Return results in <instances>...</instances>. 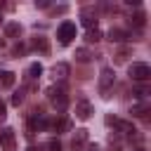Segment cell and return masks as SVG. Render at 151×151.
I'll return each instance as SVG.
<instances>
[{
    "instance_id": "6",
    "label": "cell",
    "mask_w": 151,
    "mask_h": 151,
    "mask_svg": "<svg viewBox=\"0 0 151 151\" xmlns=\"http://www.w3.org/2000/svg\"><path fill=\"white\" fill-rule=\"evenodd\" d=\"M0 146L5 151H14V130L12 127H2L0 130Z\"/></svg>"
},
{
    "instance_id": "26",
    "label": "cell",
    "mask_w": 151,
    "mask_h": 151,
    "mask_svg": "<svg viewBox=\"0 0 151 151\" xmlns=\"http://www.w3.org/2000/svg\"><path fill=\"white\" fill-rule=\"evenodd\" d=\"M87 151H99V149H97V146H90V149H87Z\"/></svg>"
},
{
    "instance_id": "25",
    "label": "cell",
    "mask_w": 151,
    "mask_h": 151,
    "mask_svg": "<svg viewBox=\"0 0 151 151\" xmlns=\"http://www.w3.org/2000/svg\"><path fill=\"white\" fill-rule=\"evenodd\" d=\"M26 151H40V149H35V146H28V149H26Z\"/></svg>"
},
{
    "instance_id": "15",
    "label": "cell",
    "mask_w": 151,
    "mask_h": 151,
    "mask_svg": "<svg viewBox=\"0 0 151 151\" xmlns=\"http://www.w3.org/2000/svg\"><path fill=\"white\" fill-rule=\"evenodd\" d=\"M54 132H66V130H71V120L68 118H59V120H54Z\"/></svg>"
},
{
    "instance_id": "5",
    "label": "cell",
    "mask_w": 151,
    "mask_h": 151,
    "mask_svg": "<svg viewBox=\"0 0 151 151\" xmlns=\"http://www.w3.org/2000/svg\"><path fill=\"white\" fill-rule=\"evenodd\" d=\"M85 146H87V130L80 127V130H76V134H73V139H71V149H73V151H83Z\"/></svg>"
},
{
    "instance_id": "22",
    "label": "cell",
    "mask_w": 151,
    "mask_h": 151,
    "mask_svg": "<svg viewBox=\"0 0 151 151\" xmlns=\"http://www.w3.org/2000/svg\"><path fill=\"white\" fill-rule=\"evenodd\" d=\"M47 149H50V151H61V144H59L57 139H50V144H47Z\"/></svg>"
},
{
    "instance_id": "23",
    "label": "cell",
    "mask_w": 151,
    "mask_h": 151,
    "mask_svg": "<svg viewBox=\"0 0 151 151\" xmlns=\"http://www.w3.org/2000/svg\"><path fill=\"white\" fill-rule=\"evenodd\" d=\"M5 111H7V106H5V101H0V120H2V118H5V116H7V113H5Z\"/></svg>"
},
{
    "instance_id": "2",
    "label": "cell",
    "mask_w": 151,
    "mask_h": 151,
    "mask_svg": "<svg viewBox=\"0 0 151 151\" xmlns=\"http://www.w3.org/2000/svg\"><path fill=\"white\" fill-rule=\"evenodd\" d=\"M113 83H116L113 68H101V73H99V92H101V97H109Z\"/></svg>"
},
{
    "instance_id": "18",
    "label": "cell",
    "mask_w": 151,
    "mask_h": 151,
    "mask_svg": "<svg viewBox=\"0 0 151 151\" xmlns=\"http://www.w3.org/2000/svg\"><path fill=\"white\" fill-rule=\"evenodd\" d=\"M85 38H87V42H99V40H101V31H99V28H90Z\"/></svg>"
},
{
    "instance_id": "9",
    "label": "cell",
    "mask_w": 151,
    "mask_h": 151,
    "mask_svg": "<svg viewBox=\"0 0 151 151\" xmlns=\"http://www.w3.org/2000/svg\"><path fill=\"white\" fill-rule=\"evenodd\" d=\"M33 50H38L40 54H47V52H50V42H47V38L35 35V38H33Z\"/></svg>"
},
{
    "instance_id": "27",
    "label": "cell",
    "mask_w": 151,
    "mask_h": 151,
    "mask_svg": "<svg viewBox=\"0 0 151 151\" xmlns=\"http://www.w3.org/2000/svg\"><path fill=\"white\" fill-rule=\"evenodd\" d=\"M0 47H2V38H0Z\"/></svg>"
},
{
    "instance_id": "14",
    "label": "cell",
    "mask_w": 151,
    "mask_h": 151,
    "mask_svg": "<svg viewBox=\"0 0 151 151\" xmlns=\"http://www.w3.org/2000/svg\"><path fill=\"white\" fill-rule=\"evenodd\" d=\"M73 57H76V61H80V64H87V61L92 59V54H90V50H85V47H78Z\"/></svg>"
},
{
    "instance_id": "7",
    "label": "cell",
    "mask_w": 151,
    "mask_h": 151,
    "mask_svg": "<svg viewBox=\"0 0 151 151\" xmlns=\"http://www.w3.org/2000/svg\"><path fill=\"white\" fill-rule=\"evenodd\" d=\"M90 116H92V104L87 99H78V104H76V118L87 120Z\"/></svg>"
},
{
    "instance_id": "10",
    "label": "cell",
    "mask_w": 151,
    "mask_h": 151,
    "mask_svg": "<svg viewBox=\"0 0 151 151\" xmlns=\"http://www.w3.org/2000/svg\"><path fill=\"white\" fill-rule=\"evenodd\" d=\"M116 127H118V132L120 134H127V137H132L137 130H134V125L132 123H127V120H116Z\"/></svg>"
},
{
    "instance_id": "17",
    "label": "cell",
    "mask_w": 151,
    "mask_h": 151,
    "mask_svg": "<svg viewBox=\"0 0 151 151\" xmlns=\"http://www.w3.org/2000/svg\"><path fill=\"white\" fill-rule=\"evenodd\" d=\"M80 21H83V26H87V31H90V28H97V19H94V17H90L87 12L80 17Z\"/></svg>"
},
{
    "instance_id": "24",
    "label": "cell",
    "mask_w": 151,
    "mask_h": 151,
    "mask_svg": "<svg viewBox=\"0 0 151 151\" xmlns=\"http://www.w3.org/2000/svg\"><path fill=\"white\" fill-rule=\"evenodd\" d=\"M47 5H50L47 0H35V7H47Z\"/></svg>"
},
{
    "instance_id": "20",
    "label": "cell",
    "mask_w": 151,
    "mask_h": 151,
    "mask_svg": "<svg viewBox=\"0 0 151 151\" xmlns=\"http://www.w3.org/2000/svg\"><path fill=\"white\" fill-rule=\"evenodd\" d=\"M146 113H149V104H142V106L132 109V116H146Z\"/></svg>"
},
{
    "instance_id": "12",
    "label": "cell",
    "mask_w": 151,
    "mask_h": 151,
    "mask_svg": "<svg viewBox=\"0 0 151 151\" xmlns=\"http://www.w3.org/2000/svg\"><path fill=\"white\" fill-rule=\"evenodd\" d=\"M17 80V76L12 71H0V87H12Z\"/></svg>"
},
{
    "instance_id": "28",
    "label": "cell",
    "mask_w": 151,
    "mask_h": 151,
    "mask_svg": "<svg viewBox=\"0 0 151 151\" xmlns=\"http://www.w3.org/2000/svg\"><path fill=\"white\" fill-rule=\"evenodd\" d=\"M137 151H144V149H137Z\"/></svg>"
},
{
    "instance_id": "1",
    "label": "cell",
    "mask_w": 151,
    "mask_h": 151,
    "mask_svg": "<svg viewBox=\"0 0 151 151\" xmlns=\"http://www.w3.org/2000/svg\"><path fill=\"white\" fill-rule=\"evenodd\" d=\"M47 99L57 111H66V106H68V94H66L64 87H50L47 90Z\"/></svg>"
},
{
    "instance_id": "4",
    "label": "cell",
    "mask_w": 151,
    "mask_h": 151,
    "mask_svg": "<svg viewBox=\"0 0 151 151\" xmlns=\"http://www.w3.org/2000/svg\"><path fill=\"white\" fill-rule=\"evenodd\" d=\"M57 38H59V42H61V45H68V42L76 38V24L64 21V24L59 26V31H57Z\"/></svg>"
},
{
    "instance_id": "21",
    "label": "cell",
    "mask_w": 151,
    "mask_h": 151,
    "mask_svg": "<svg viewBox=\"0 0 151 151\" xmlns=\"http://www.w3.org/2000/svg\"><path fill=\"white\" fill-rule=\"evenodd\" d=\"M21 101H24V92H14V94H12V104H14V106H19Z\"/></svg>"
},
{
    "instance_id": "13",
    "label": "cell",
    "mask_w": 151,
    "mask_h": 151,
    "mask_svg": "<svg viewBox=\"0 0 151 151\" xmlns=\"http://www.w3.org/2000/svg\"><path fill=\"white\" fill-rule=\"evenodd\" d=\"M5 35H7V38H19V35H21V26H19L17 21H9V24L5 26Z\"/></svg>"
},
{
    "instance_id": "16",
    "label": "cell",
    "mask_w": 151,
    "mask_h": 151,
    "mask_svg": "<svg viewBox=\"0 0 151 151\" xmlns=\"http://www.w3.org/2000/svg\"><path fill=\"white\" fill-rule=\"evenodd\" d=\"M40 76H42V64H31V66H28V78L35 80V78H40Z\"/></svg>"
},
{
    "instance_id": "8",
    "label": "cell",
    "mask_w": 151,
    "mask_h": 151,
    "mask_svg": "<svg viewBox=\"0 0 151 151\" xmlns=\"http://www.w3.org/2000/svg\"><path fill=\"white\" fill-rule=\"evenodd\" d=\"M68 71H71V68H68V64L59 61V64H54V66H52V78L61 83V80H66V78H68Z\"/></svg>"
},
{
    "instance_id": "3",
    "label": "cell",
    "mask_w": 151,
    "mask_h": 151,
    "mask_svg": "<svg viewBox=\"0 0 151 151\" xmlns=\"http://www.w3.org/2000/svg\"><path fill=\"white\" fill-rule=\"evenodd\" d=\"M130 78L137 80V83H146V80L151 78V68H149V64H142V61L132 64V66H130Z\"/></svg>"
},
{
    "instance_id": "29",
    "label": "cell",
    "mask_w": 151,
    "mask_h": 151,
    "mask_svg": "<svg viewBox=\"0 0 151 151\" xmlns=\"http://www.w3.org/2000/svg\"><path fill=\"white\" fill-rule=\"evenodd\" d=\"M0 21H2V17H0Z\"/></svg>"
},
{
    "instance_id": "19",
    "label": "cell",
    "mask_w": 151,
    "mask_h": 151,
    "mask_svg": "<svg viewBox=\"0 0 151 151\" xmlns=\"http://www.w3.org/2000/svg\"><path fill=\"white\" fill-rule=\"evenodd\" d=\"M144 21H146V14L144 12H137L134 17H130V24L132 26H144Z\"/></svg>"
},
{
    "instance_id": "11",
    "label": "cell",
    "mask_w": 151,
    "mask_h": 151,
    "mask_svg": "<svg viewBox=\"0 0 151 151\" xmlns=\"http://www.w3.org/2000/svg\"><path fill=\"white\" fill-rule=\"evenodd\" d=\"M127 38H130V35H127L125 31H120V28H111V31H109V40H111V42H125Z\"/></svg>"
}]
</instances>
